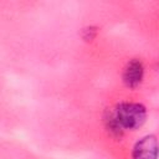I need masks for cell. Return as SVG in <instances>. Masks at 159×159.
<instances>
[{
  "instance_id": "6da1fadb",
  "label": "cell",
  "mask_w": 159,
  "mask_h": 159,
  "mask_svg": "<svg viewBox=\"0 0 159 159\" xmlns=\"http://www.w3.org/2000/svg\"><path fill=\"white\" fill-rule=\"evenodd\" d=\"M114 117L123 130H135L142 127L147 119V109L143 104L135 102H123L113 109Z\"/></svg>"
},
{
  "instance_id": "7a4b0ae2",
  "label": "cell",
  "mask_w": 159,
  "mask_h": 159,
  "mask_svg": "<svg viewBox=\"0 0 159 159\" xmlns=\"http://www.w3.org/2000/svg\"><path fill=\"white\" fill-rule=\"evenodd\" d=\"M158 153V142L154 134H148L140 138L134 148L132 157L133 159H157Z\"/></svg>"
},
{
  "instance_id": "3957f363",
  "label": "cell",
  "mask_w": 159,
  "mask_h": 159,
  "mask_svg": "<svg viewBox=\"0 0 159 159\" xmlns=\"http://www.w3.org/2000/svg\"><path fill=\"white\" fill-rule=\"evenodd\" d=\"M144 77V66L143 62L138 58L130 60L123 71V82L128 88L138 87Z\"/></svg>"
},
{
  "instance_id": "277c9868",
  "label": "cell",
  "mask_w": 159,
  "mask_h": 159,
  "mask_svg": "<svg viewBox=\"0 0 159 159\" xmlns=\"http://www.w3.org/2000/svg\"><path fill=\"white\" fill-rule=\"evenodd\" d=\"M103 120H104L106 129L109 132V134H111L112 137H114V138H120V137L123 135L124 130L122 129V127H120L119 123L117 122L113 111H107V112L104 113Z\"/></svg>"
},
{
  "instance_id": "5b68a950",
  "label": "cell",
  "mask_w": 159,
  "mask_h": 159,
  "mask_svg": "<svg viewBox=\"0 0 159 159\" xmlns=\"http://www.w3.org/2000/svg\"><path fill=\"white\" fill-rule=\"evenodd\" d=\"M97 35V29L94 26H88L86 29H83L82 32V37L84 41H92Z\"/></svg>"
}]
</instances>
